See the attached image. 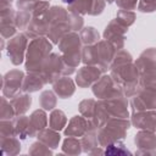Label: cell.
Listing matches in <instances>:
<instances>
[{
	"instance_id": "cell-2",
	"label": "cell",
	"mask_w": 156,
	"mask_h": 156,
	"mask_svg": "<svg viewBox=\"0 0 156 156\" xmlns=\"http://www.w3.org/2000/svg\"><path fill=\"white\" fill-rule=\"evenodd\" d=\"M63 2H67V4H71V2H73L74 0H62Z\"/></svg>"
},
{
	"instance_id": "cell-1",
	"label": "cell",
	"mask_w": 156,
	"mask_h": 156,
	"mask_svg": "<svg viewBox=\"0 0 156 156\" xmlns=\"http://www.w3.org/2000/svg\"><path fill=\"white\" fill-rule=\"evenodd\" d=\"M106 154H129L127 150H123V149H115V150H112V149H106Z\"/></svg>"
}]
</instances>
